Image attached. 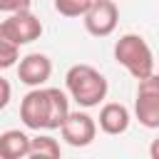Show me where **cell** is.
I'll list each match as a JSON object with an SVG mask.
<instances>
[{
    "label": "cell",
    "instance_id": "cell-7",
    "mask_svg": "<svg viewBox=\"0 0 159 159\" xmlns=\"http://www.w3.org/2000/svg\"><path fill=\"white\" fill-rule=\"evenodd\" d=\"M60 132H62V139L67 144H72V147H89L94 142V137H97V122L87 112H72Z\"/></svg>",
    "mask_w": 159,
    "mask_h": 159
},
{
    "label": "cell",
    "instance_id": "cell-5",
    "mask_svg": "<svg viewBox=\"0 0 159 159\" xmlns=\"http://www.w3.org/2000/svg\"><path fill=\"white\" fill-rule=\"evenodd\" d=\"M42 35V22L27 10V12H17V15H7L0 22V37L12 42V45H30Z\"/></svg>",
    "mask_w": 159,
    "mask_h": 159
},
{
    "label": "cell",
    "instance_id": "cell-8",
    "mask_svg": "<svg viewBox=\"0 0 159 159\" xmlns=\"http://www.w3.org/2000/svg\"><path fill=\"white\" fill-rule=\"evenodd\" d=\"M52 75V62L47 55L42 52H30L20 60L17 65V77L22 84L32 87V89H40V84H45Z\"/></svg>",
    "mask_w": 159,
    "mask_h": 159
},
{
    "label": "cell",
    "instance_id": "cell-4",
    "mask_svg": "<svg viewBox=\"0 0 159 159\" xmlns=\"http://www.w3.org/2000/svg\"><path fill=\"white\" fill-rule=\"evenodd\" d=\"M134 114H137L142 127L159 129V75H152V77L139 82Z\"/></svg>",
    "mask_w": 159,
    "mask_h": 159
},
{
    "label": "cell",
    "instance_id": "cell-11",
    "mask_svg": "<svg viewBox=\"0 0 159 159\" xmlns=\"http://www.w3.org/2000/svg\"><path fill=\"white\" fill-rule=\"evenodd\" d=\"M92 2L94 0H57L55 10L65 17H84L92 10Z\"/></svg>",
    "mask_w": 159,
    "mask_h": 159
},
{
    "label": "cell",
    "instance_id": "cell-12",
    "mask_svg": "<svg viewBox=\"0 0 159 159\" xmlns=\"http://www.w3.org/2000/svg\"><path fill=\"white\" fill-rule=\"evenodd\" d=\"M30 154H42V157H52V159H60L62 152H60V142L47 137V134H40L32 139V152Z\"/></svg>",
    "mask_w": 159,
    "mask_h": 159
},
{
    "label": "cell",
    "instance_id": "cell-2",
    "mask_svg": "<svg viewBox=\"0 0 159 159\" xmlns=\"http://www.w3.org/2000/svg\"><path fill=\"white\" fill-rule=\"evenodd\" d=\"M65 87L80 107H97L107 97V80L92 65H72L65 75Z\"/></svg>",
    "mask_w": 159,
    "mask_h": 159
},
{
    "label": "cell",
    "instance_id": "cell-3",
    "mask_svg": "<svg viewBox=\"0 0 159 159\" xmlns=\"http://www.w3.org/2000/svg\"><path fill=\"white\" fill-rule=\"evenodd\" d=\"M114 60L137 80H147L154 75V55L142 35L127 32L114 42Z\"/></svg>",
    "mask_w": 159,
    "mask_h": 159
},
{
    "label": "cell",
    "instance_id": "cell-1",
    "mask_svg": "<svg viewBox=\"0 0 159 159\" xmlns=\"http://www.w3.org/2000/svg\"><path fill=\"white\" fill-rule=\"evenodd\" d=\"M70 114V99L57 87L30 89L20 102V119L27 129H62Z\"/></svg>",
    "mask_w": 159,
    "mask_h": 159
},
{
    "label": "cell",
    "instance_id": "cell-14",
    "mask_svg": "<svg viewBox=\"0 0 159 159\" xmlns=\"http://www.w3.org/2000/svg\"><path fill=\"white\" fill-rule=\"evenodd\" d=\"M0 89H2V97H0V107H7L10 102V82L5 77H0Z\"/></svg>",
    "mask_w": 159,
    "mask_h": 159
},
{
    "label": "cell",
    "instance_id": "cell-9",
    "mask_svg": "<svg viewBox=\"0 0 159 159\" xmlns=\"http://www.w3.org/2000/svg\"><path fill=\"white\" fill-rule=\"evenodd\" d=\"M32 152V139L20 129H7L0 134V159H25Z\"/></svg>",
    "mask_w": 159,
    "mask_h": 159
},
{
    "label": "cell",
    "instance_id": "cell-10",
    "mask_svg": "<svg viewBox=\"0 0 159 159\" xmlns=\"http://www.w3.org/2000/svg\"><path fill=\"white\" fill-rule=\"evenodd\" d=\"M129 127V112L119 102H107L99 109V129L104 134H122Z\"/></svg>",
    "mask_w": 159,
    "mask_h": 159
},
{
    "label": "cell",
    "instance_id": "cell-16",
    "mask_svg": "<svg viewBox=\"0 0 159 159\" xmlns=\"http://www.w3.org/2000/svg\"><path fill=\"white\" fill-rule=\"evenodd\" d=\"M27 159H52V157H42V154H30Z\"/></svg>",
    "mask_w": 159,
    "mask_h": 159
},
{
    "label": "cell",
    "instance_id": "cell-13",
    "mask_svg": "<svg viewBox=\"0 0 159 159\" xmlns=\"http://www.w3.org/2000/svg\"><path fill=\"white\" fill-rule=\"evenodd\" d=\"M17 60H20V47L0 37V67L7 70V67H12Z\"/></svg>",
    "mask_w": 159,
    "mask_h": 159
},
{
    "label": "cell",
    "instance_id": "cell-15",
    "mask_svg": "<svg viewBox=\"0 0 159 159\" xmlns=\"http://www.w3.org/2000/svg\"><path fill=\"white\" fill-rule=\"evenodd\" d=\"M149 157H152V159H159V137L149 144Z\"/></svg>",
    "mask_w": 159,
    "mask_h": 159
},
{
    "label": "cell",
    "instance_id": "cell-6",
    "mask_svg": "<svg viewBox=\"0 0 159 159\" xmlns=\"http://www.w3.org/2000/svg\"><path fill=\"white\" fill-rule=\"evenodd\" d=\"M84 20V27L89 35L94 37H107L114 32L117 27V20H119V7L112 2V0H94L92 2V10L82 17Z\"/></svg>",
    "mask_w": 159,
    "mask_h": 159
}]
</instances>
